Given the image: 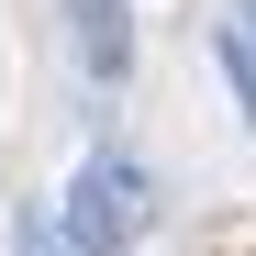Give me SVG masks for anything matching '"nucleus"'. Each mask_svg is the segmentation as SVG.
<instances>
[{
  "label": "nucleus",
  "instance_id": "obj_1",
  "mask_svg": "<svg viewBox=\"0 0 256 256\" xmlns=\"http://www.w3.org/2000/svg\"><path fill=\"white\" fill-rule=\"evenodd\" d=\"M67 234L90 245V256H122V245H145L156 234V167H134V156H90L67 178Z\"/></svg>",
  "mask_w": 256,
  "mask_h": 256
},
{
  "label": "nucleus",
  "instance_id": "obj_3",
  "mask_svg": "<svg viewBox=\"0 0 256 256\" xmlns=\"http://www.w3.org/2000/svg\"><path fill=\"white\" fill-rule=\"evenodd\" d=\"M212 45H223V78H234V100H245V134H256V22L234 12L223 34H212Z\"/></svg>",
  "mask_w": 256,
  "mask_h": 256
},
{
  "label": "nucleus",
  "instance_id": "obj_4",
  "mask_svg": "<svg viewBox=\"0 0 256 256\" xmlns=\"http://www.w3.org/2000/svg\"><path fill=\"white\" fill-rule=\"evenodd\" d=\"M22 256H90V245L67 234V212H22Z\"/></svg>",
  "mask_w": 256,
  "mask_h": 256
},
{
  "label": "nucleus",
  "instance_id": "obj_2",
  "mask_svg": "<svg viewBox=\"0 0 256 256\" xmlns=\"http://www.w3.org/2000/svg\"><path fill=\"white\" fill-rule=\"evenodd\" d=\"M67 45H78V67L112 90V78L134 67V0H67Z\"/></svg>",
  "mask_w": 256,
  "mask_h": 256
}]
</instances>
